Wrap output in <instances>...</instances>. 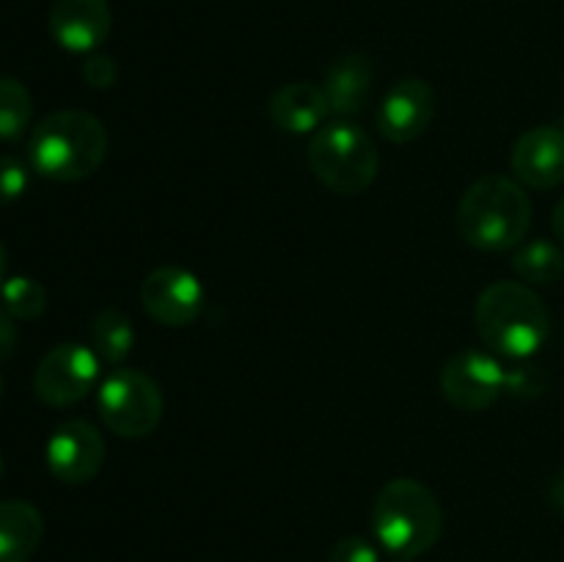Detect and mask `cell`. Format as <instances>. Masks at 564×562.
<instances>
[{"label": "cell", "instance_id": "7", "mask_svg": "<svg viewBox=\"0 0 564 562\" xmlns=\"http://www.w3.org/2000/svg\"><path fill=\"white\" fill-rule=\"evenodd\" d=\"M99 356L86 345L64 342L44 353L33 375V391L50 408H69L99 386Z\"/></svg>", "mask_w": 564, "mask_h": 562}, {"label": "cell", "instance_id": "19", "mask_svg": "<svg viewBox=\"0 0 564 562\" xmlns=\"http://www.w3.org/2000/svg\"><path fill=\"white\" fill-rule=\"evenodd\" d=\"M33 97L17 77L0 75V141H17L31 127Z\"/></svg>", "mask_w": 564, "mask_h": 562}, {"label": "cell", "instance_id": "16", "mask_svg": "<svg viewBox=\"0 0 564 562\" xmlns=\"http://www.w3.org/2000/svg\"><path fill=\"white\" fill-rule=\"evenodd\" d=\"M44 534V518L31 501H0V562H28Z\"/></svg>", "mask_w": 564, "mask_h": 562}, {"label": "cell", "instance_id": "20", "mask_svg": "<svg viewBox=\"0 0 564 562\" xmlns=\"http://www.w3.org/2000/svg\"><path fill=\"white\" fill-rule=\"evenodd\" d=\"M0 301L14 320H36L47 309V290L31 275H11L0 287Z\"/></svg>", "mask_w": 564, "mask_h": 562}, {"label": "cell", "instance_id": "11", "mask_svg": "<svg viewBox=\"0 0 564 562\" xmlns=\"http://www.w3.org/2000/svg\"><path fill=\"white\" fill-rule=\"evenodd\" d=\"M435 119V91L422 77H402L400 83L386 91L380 99L378 114V132L391 143H413L427 132V127Z\"/></svg>", "mask_w": 564, "mask_h": 562}, {"label": "cell", "instance_id": "8", "mask_svg": "<svg viewBox=\"0 0 564 562\" xmlns=\"http://www.w3.org/2000/svg\"><path fill=\"white\" fill-rule=\"evenodd\" d=\"M510 372L482 350H460L441 369V395L460 411H485L507 391Z\"/></svg>", "mask_w": 564, "mask_h": 562}, {"label": "cell", "instance_id": "26", "mask_svg": "<svg viewBox=\"0 0 564 562\" xmlns=\"http://www.w3.org/2000/svg\"><path fill=\"white\" fill-rule=\"evenodd\" d=\"M6 264H9V257H6V246L0 242V287H3L6 281Z\"/></svg>", "mask_w": 564, "mask_h": 562}, {"label": "cell", "instance_id": "28", "mask_svg": "<svg viewBox=\"0 0 564 562\" xmlns=\"http://www.w3.org/2000/svg\"><path fill=\"white\" fill-rule=\"evenodd\" d=\"M0 395H3V375H0Z\"/></svg>", "mask_w": 564, "mask_h": 562}, {"label": "cell", "instance_id": "1", "mask_svg": "<svg viewBox=\"0 0 564 562\" xmlns=\"http://www.w3.org/2000/svg\"><path fill=\"white\" fill-rule=\"evenodd\" d=\"M108 147V130L97 116L77 108L55 110L33 127L28 163L44 180L83 182L97 174Z\"/></svg>", "mask_w": 564, "mask_h": 562}, {"label": "cell", "instance_id": "4", "mask_svg": "<svg viewBox=\"0 0 564 562\" xmlns=\"http://www.w3.org/2000/svg\"><path fill=\"white\" fill-rule=\"evenodd\" d=\"M444 512L433 490L413 477H397L378 490L372 505V532L389 554L416 560L441 538Z\"/></svg>", "mask_w": 564, "mask_h": 562}, {"label": "cell", "instance_id": "23", "mask_svg": "<svg viewBox=\"0 0 564 562\" xmlns=\"http://www.w3.org/2000/svg\"><path fill=\"white\" fill-rule=\"evenodd\" d=\"M83 77L91 88H110L119 80V66L110 55H88L86 64H83Z\"/></svg>", "mask_w": 564, "mask_h": 562}, {"label": "cell", "instance_id": "10", "mask_svg": "<svg viewBox=\"0 0 564 562\" xmlns=\"http://www.w3.org/2000/svg\"><path fill=\"white\" fill-rule=\"evenodd\" d=\"M141 303L152 320L165 328H185L202 314L204 284L180 264H163L141 281Z\"/></svg>", "mask_w": 564, "mask_h": 562}, {"label": "cell", "instance_id": "5", "mask_svg": "<svg viewBox=\"0 0 564 562\" xmlns=\"http://www.w3.org/2000/svg\"><path fill=\"white\" fill-rule=\"evenodd\" d=\"M306 163L330 193L358 196L378 180L380 154L364 127L339 119L314 132L306 147Z\"/></svg>", "mask_w": 564, "mask_h": 562}, {"label": "cell", "instance_id": "18", "mask_svg": "<svg viewBox=\"0 0 564 562\" xmlns=\"http://www.w3.org/2000/svg\"><path fill=\"white\" fill-rule=\"evenodd\" d=\"M512 270L529 287H549L564 275V253L556 242L532 240L512 253Z\"/></svg>", "mask_w": 564, "mask_h": 562}, {"label": "cell", "instance_id": "24", "mask_svg": "<svg viewBox=\"0 0 564 562\" xmlns=\"http://www.w3.org/2000/svg\"><path fill=\"white\" fill-rule=\"evenodd\" d=\"M14 347H17V325L14 317L0 306V361L14 356Z\"/></svg>", "mask_w": 564, "mask_h": 562}, {"label": "cell", "instance_id": "13", "mask_svg": "<svg viewBox=\"0 0 564 562\" xmlns=\"http://www.w3.org/2000/svg\"><path fill=\"white\" fill-rule=\"evenodd\" d=\"M113 14L108 0H55L50 33L69 53H94L108 39Z\"/></svg>", "mask_w": 564, "mask_h": 562}, {"label": "cell", "instance_id": "9", "mask_svg": "<svg viewBox=\"0 0 564 562\" xmlns=\"http://www.w3.org/2000/svg\"><path fill=\"white\" fill-rule=\"evenodd\" d=\"M105 446L102 433L86 419H66L47 439V468L55 479L66 485H86L102 472Z\"/></svg>", "mask_w": 564, "mask_h": 562}, {"label": "cell", "instance_id": "21", "mask_svg": "<svg viewBox=\"0 0 564 562\" xmlns=\"http://www.w3.org/2000/svg\"><path fill=\"white\" fill-rule=\"evenodd\" d=\"M31 171L14 154H0V207L17 202L28 191Z\"/></svg>", "mask_w": 564, "mask_h": 562}, {"label": "cell", "instance_id": "25", "mask_svg": "<svg viewBox=\"0 0 564 562\" xmlns=\"http://www.w3.org/2000/svg\"><path fill=\"white\" fill-rule=\"evenodd\" d=\"M551 229H554V235L560 237V242H564V198L554 207V215H551Z\"/></svg>", "mask_w": 564, "mask_h": 562}, {"label": "cell", "instance_id": "12", "mask_svg": "<svg viewBox=\"0 0 564 562\" xmlns=\"http://www.w3.org/2000/svg\"><path fill=\"white\" fill-rule=\"evenodd\" d=\"M512 174L521 185L549 191L564 182V130L554 125L529 127L510 152Z\"/></svg>", "mask_w": 564, "mask_h": 562}, {"label": "cell", "instance_id": "14", "mask_svg": "<svg viewBox=\"0 0 564 562\" xmlns=\"http://www.w3.org/2000/svg\"><path fill=\"white\" fill-rule=\"evenodd\" d=\"M268 116L281 132H290V136L312 132L314 136L328 121L330 105L319 83L295 80L275 88L273 97L268 99Z\"/></svg>", "mask_w": 564, "mask_h": 562}, {"label": "cell", "instance_id": "17", "mask_svg": "<svg viewBox=\"0 0 564 562\" xmlns=\"http://www.w3.org/2000/svg\"><path fill=\"white\" fill-rule=\"evenodd\" d=\"M135 345V328L121 309H99L91 320V350L99 361L119 367Z\"/></svg>", "mask_w": 564, "mask_h": 562}, {"label": "cell", "instance_id": "6", "mask_svg": "<svg viewBox=\"0 0 564 562\" xmlns=\"http://www.w3.org/2000/svg\"><path fill=\"white\" fill-rule=\"evenodd\" d=\"M97 411L105 428L119 439H147L163 422L165 397L152 375L116 367L99 380Z\"/></svg>", "mask_w": 564, "mask_h": 562}, {"label": "cell", "instance_id": "22", "mask_svg": "<svg viewBox=\"0 0 564 562\" xmlns=\"http://www.w3.org/2000/svg\"><path fill=\"white\" fill-rule=\"evenodd\" d=\"M325 562H380V551L375 549L372 540L350 534V538H341L330 545Z\"/></svg>", "mask_w": 564, "mask_h": 562}, {"label": "cell", "instance_id": "2", "mask_svg": "<svg viewBox=\"0 0 564 562\" xmlns=\"http://www.w3.org/2000/svg\"><path fill=\"white\" fill-rule=\"evenodd\" d=\"M532 226V202L523 185L505 174H485L466 187L457 204V235L485 253L521 246Z\"/></svg>", "mask_w": 564, "mask_h": 562}, {"label": "cell", "instance_id": "3", "mask_svg": "<svg viewBox=\"0 0 564 562\" xmlns=\"http://www.w3.org/2000/svg\"><path fill=\"white\" fill-rule=\"evenodd\" d=\"M474 323L490 350L507 358H529L551 334V312L523 281H494L474 306Z\"/></svg>", "mask_w": 564, "mask_h": 562}, {"label": "cell", "instance_id": "27", "mask_svg": "<svg viewBox=\"0 0 564 562\" xmlns=\"http://www.w3.org/2000/svg\"><path fill=\"white\" fill-rule=\"evenodd\" d=\"M3 468H6V463H3V455H0V477H3Z\"/></svg>", "mask_w": 564, "mask_h": 562}, {"label": "cell", "instance_id": "15", "mask_svg": "<svg viewBox=\"0 0 564 562\" xmlns=\"http://www.w3.org/2000/svg\"><path fill=\"white\" fill-rule=\"evenodd\" d=\"M375 66L364 53H347L336 58L325 72V80L319 83L328 97L330 114L341 119H352L367 108L372 97Z\"/></svg>", "mask_w": 564, "mask_h": 562}]
</instances>
